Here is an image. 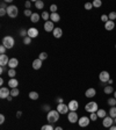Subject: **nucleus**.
<instances>
[{
  "mask_svg": "<svg viewBox=\"0 0 116 130\" xmlns=\"http://www.w3.org/2000/svg\"><path fill=\"white\" fill-rule=\"evenodd\" d=\"M20 35L25 39L26 36H28V30H26V29H21V30H20Z\"/></svg>",
  "mask_w": 116,
  "mask_h": 130,
  "instance_id": "58836bf2",
  "label": "nucleus"
},
{
  "mask_svg": "<svg viewBox=\"0 0 116 130\" xmlns=\"http://www.w3.org/2000/svg\"><path fill=\"white\" fill-rule=\"evenodd\" d=\"M38 20H40V14L33 13V15L30 16V21H31V22L36 23V22H38Z\"/></svg>",
  "mask_w": 116,
  "mask_h": 130,
  "instance_id": "a878e982",
  "label": "nucleus"
},
{
  "mask_svg": "<svg viewBox=\"0 0 116 130\" xmlns=\"http://www.w3.org/2000/svg\"><path fill=\"white\" fill-rule=\"evenodd\" d=\"M108 105L110 106V107H115L116 106V99L115 98H110V99H108Z\"/></svg>",
  "mask_w": 116,
  "mask_h": 130,
  "instance_id": "c85d7f7f",
  "label": "nucleus"
},
{
  "mask_svg": "<svg viewBox=\"0 0 116 130\" xmlns=\"http://www.w3.org/2000/svg\"><path fill=\"white\" fill-rule=\"evenodd\" d=\"M52 33H53V37H56V39H61L62 36H63V30H62V28H59V27L55 28V30H53Z\"/></svg>",
  "mask_w": 116,
  "mask_h": 130,
  "instance_id": "a211bd4d",
  "label": "nucleus"
},
{
  "mask_svg": "<svg viewBox=\"0 0 116 130\" xmlns=\"http://www.w3.org/2000/svg\"><path fill=\"white\" fill-rule=\"evenodd\" d=\"M31 40L33 39H30V37H29V36H26L25 39H23V44H26V45H28V44H30L31 43Z\"/></svg>",
  "mask_w": 116,
  "mask_h": 130,
  "instance_id": "f704fd0d",
  "label": "nucleus"
},
{
  "mask_svg": "<svg viewBox=\"0 0 116 130\" xmlns=\"http://www.w3.org/2000/svg\"><path fill=\"white\" fill-rule=\"evenodd\" d=\"M4 122H5V116H4L3 114H1V115H0V123H1V124H3Z\"/></svg>",
  "mask_w": 116,
  "mask_h": 130,
  "instance_id": "49530a36",
  "label": "nucleus"
},
{
  "mask_svg": "<svg viewBox=\"0 0 116 130\" xmlns=\"http://www.w3.org/2000/svg\"><path fill=\"white\" fill-rule=\"evenodd\" d=\"M85 110L87 113L92 114V113H96L99 110V106H98L96 102H94V101H91V102H87L85 106Z\"/></svg>",
  "mask_w": 116,
  "mask_h": 130,
  "instance_id": "7ed1b4c3",
  "label": "nucleus"
},
{
  "mask_svg": "<svg viewBox=\"0 0 116 130\" xmlns=\"http://www.w3.org/2000/svg\"><path fill=\"white\" fill-rule=\"evenodd\" d=\"M19 93H20V92H19V89H17V88H12L11 89V95L13 98L17 97V95H19Z\"/></svg>",
  "mask_w": 116,
  "mask_h": 130,
  "instance_id": "2f4dec72",
  "label": "nucleus"
},
{
  "mask_svg": "<svg viewBox=\"0 0 116 130\" xmlns=\"http://www.w3.org/2000/svg\"><path fill=\"white\" fill-rule=\"evenodd\" d=\"M56 110L58 112L59 114H69L70 109H69V106L67 105H64V103H58L57 105V109Z\"/></svg>",
  "mask_w": 116,
  "mask_h": 130,
  "instance_id": "423d86ee",
  "label": "nucleus"
},
{
  "mask_svg": "<svg viewBox=\"0 0 116 130\" xmlns=\"http://www.w3.org/2000/svg\"><path fill=\"white\" fill-rule=\"evenodd\" d=\"M67 106H69L70 112H75L78 108H79V102H78L77 100H71Z\"/></svg>",
  "mask_w": 116,
  "mask_h": 130,
  "instance_id": "9b49d317",
  "label": "nucleus"
},
{
  "mask_svg": "<svg viewBox=\"0 0 116 130\" xmlns=\"http://www.w3.org/2000/svg\"><path fill=\"white\" fill-rule=\"evenodd\" d=\"M30 6H31V3H30V1H26V3H25V7H26L27 9L30 8Z\"/></svg>",
  "mask_w": 116,
  "mask_h": 130,
  "instance_id": "a18cd8bd",
  "label": "nucleus"
},
{
  "mask_svg": "<svg viewBox=\"0 0 116 130\" xmlns=\"http://www.w3.org/2000/svg\"><path fill=\"white\" fill-rule=\"evenodd\" d=\"M89 122H91V119L88 116H81L79 119V121H78V124L80 125L81 128H86V127H88Z\"/></svg>",
  "mask_w": 116,
  "mask_h": 130,
  "instance_id": "6e6552de",
  "label": "nucleus"
},
{
  "mask_svg": "<svg viewBox=\"0 0 116 130\" xmlns=\"http://www.w3.org/2000/svg\"><path fill=\"white\" fill-rule=\"evenodd\" d=\"M92 8H93V4L92 3H86L85 4V9L86 11H91Z\"/></svg>",
  "mask_w": 116,
  "mask_h": 130,
  "instance_id": "4c0bfd02",
  "label": "nucleus"
},
{
  "mask_svg": "<svg viewBox=\"0 0 116 130\" xmlns=\"http://www.w3.org/2000/svg\"><path fill=\"white\" fill-rule=\"evenodd\" d=\"M41 130H55V128L52 127V124H44L41 128Z\"/></svg>",
  "mask_w": 116,
  "mask_h": 130,
  "instance_id": "473e14b6",
  "label": "nucleus"
},
{
  "mask_svg": "<svg viewBox=\"0 0 116 130\" xmlns=\"http://www.w3.org/2000/svg\"><path fill=\"white\" fill-rule=\"evenodd\" d=\"M99 79H100V81H101V83L106 84V83H108V81H109V79H111V78H110L109 72L101 71V72H100V75H99Z\"/></svg>",
  "mask_w": 116,
  "mask_h": 130,
  "instance_id": "39448f33",
  "label": "nucleus"
},
{
  "mask_svg": "<svg viewBox=\"0 0 116 130\" xmlns=\"http://www.w3.org/2000/svg\"><path fill=\"white\" fill-rule=\"evenodd\" d=\"M41 16H42V19L45 20V22H47V21H49V19H50V14L48 13V12H43Z\"/></svg>",
  "mask_w": 116,
  "mask_h": 130,
  "instance_id": "7c9ffc66",
  "label": "nucleus"
},
{
  "mask_svg": "<svg viewBox=\"0 0 116 130\" xmlns=\"http://www.w3.org/2000/svg\"><path fill=\"white\" fill-rule=\"evenodd\" d=\"M21 116H22V112L19 110V112L16 113V117H21Z\"/></svg>",
  "mask_w": 116,
  "mask_h": 130,
  "instance_id": "3c124183",
  "label": "nucleus"
},
{
  "mask_svg": "<svg viewBox=\"0 0 116 130\" xmlns=\"http://www.w3.org/2000/svg\"><path fill=\"white\" fill-rule=\"evenodd\" d=\"M89 119H91V121H96L99 117H98V115H96V113H92L91 114V116H89Z\"/></svg>",
  "mask_w": 116,
  "mask_h": 130,
  "instance_id": "ea45409f",
  "label": "nucleus"
},
{
  "mask_svg": "<svg viewBox=\"0 0 116 130\" xmlns=\"http://www.w3.org/2000/svg\"><path fill=\"white\" fill-rule=\"evenodd\" d=\"M50 11L52 13H57V5H51L50 6Z\"/></svg>",
  "mask_w": 116,
  "mask_h": 130,
  "instance_id": "79ce46f5",
  "label": "nucleus"
},
{
  "mask_svg": "<svg viewBox=\"0 0 116 130\" xmlns=\"http://www.w3.org/2000/svg\"><path fill=\"white\" fill-rule=\"evenodd\" d=\"M108 84L110 85V84H113V79H109V81H108Z\"/></svg>",
  "mask_w": 116,
  "mask_h": 130,
  "instance_id": "13d9d810",
  "label": "nucleus"
},
{
  "mask_svg": "<svg viewBox=\"0 0 116 130\" xmlns=\"http://www.w3.org/2000/svg\"><path fill=\"white\" fill-rule=\"evenodd\" d=\"M11 95V91L7 87H1L0 88V98L1 99H7Z\"/></svg>",
  "mask_w": 116,
  "mask_h": 130,
  "instance_id": "9d476101",
  "label": "nucleus"
},
{
  "mask_svg": "<svg viewBox=\"0 0 116 130\" xmlns=\"http://www.w3.org/2000/svg\"><path fill=\"white\" fill-rule=\"evenodd\" d=\"M14 44H15V40L12 36L8 35V36H5L3 39V45L6 47V49H12L14 47Z\"/></svg>",
  "mask_w": 116,
  "mask_h": 130,
  "instance_id": "f03ea898",
  "label": "nucleus"
},
{
  "mask_svg": "<svg viewBox=\"0 0 116 130\" xmlns=\"http://www.w3.org/2000/svg\"><path fill=\"white\" fill-rule=\"evenodd\" d=\"M38 98H40V95H38V93H37V92H35V91L29 92V99H31V100H37Z\"/></svg>",
  "mask_w": 116,
  "mask_h": 130,
  "instance_id": "b1692460",
  "label": "nucleus"
},
{
  "mask_svg": "<svg viewBox=\"0 0 116 130\" xmlns=\"http://www.w3.org/2000/svg\"><path fill=\"white\" fill-rule=\"evenodd\" d=\"M38 58L41 59L42 62H43V61H45V59L48 58V53H47V52H41V53H40V55H38Z\"/></svg>",
  "mask_w": 116,
  "mask_h": 130,
  "instance_id": "72a5a7b5",
  "label": "nucleus"
},
{
  "mask_svg": "<svg viewBox=\"0 0 116 130\" xmlns=\"http://www.w3.org/2000/svg\"><path fill=\"white\" fill-rule=\"evenodd\" d=\"M19 14V8H17L15 5H9L7 7V15H8L11 19H15Z\"/></svg>",
  "mask_w": 116,
  "mask_h": 130,
  "instance_id": "20e7f679",
  "label": "nucleus"
},
{
  "mask_svg": "<svg viewBox=\"0 0 116 130\" xmlns=\"http://www.w3.org/2000/svg\"><path fill=\"white\" fill-rule=\"evenodd\" d=\"M4 72H5V67L1 66V67H0V73H4Z\"/></svg>",
  "mask_w": 116,
  "mask_h": 130,
  "instance_id": "603ef678",
  "label": "nucleus"
},
{
  "mask_svg": "<svg viewBox=\"0 0 116 130\" xmlns=\"http://www.w3.org/2000/svg\"><path fill=\"white\" fill-rule=\"evenodd\" d=\"M17 85H19V81L16 78H11L8 80V86L11 88H17Z\"/></svg>",
  "mask_w": 116,
  "mask_h": 130,
  "instance_id": "f3484780",
  "label": "nucleus"
},
{
  "mask_svg": "<svg viewBox=\"0 0 116 130\" xmlns=\"http://www.w3.org/2000/svg\"><path fill=\"white\" fill-rule=\"evenodd\" d=\"M92 4H93V7H96V8H100L102 6V1L101 0H94Z\"/></svg>",
  "mask_w": 116,
  "mask_h": 130,
  "instance_id": "cd10ccee",
  "label": "nucleus"
},
{
  "mask_svg": "<svg viewBox=\"0 0 116 130\" xmlns=\"http://www.w3.org/2000/svg\"><path fill=\"white\" fill-rule=\"evenodd\" d=\"M95 94H96V91H95V88H93V87H91V88H88V89H86V92H85V97L88 98V99L94 98V97H95Z\"/></svg>",
  "mask_w": 116,
  "mask_h": 130,
  "instance_id": "4468645a",
  "label": "nucleus"
},
{
  "mask_svg": "<svg viewBox=\"0 0 116 130\" xmlns=\"http://www.w3.org/2000/svg\"><path fill=\"white\" fill-rule=\"evenodd\" d=\"M6 14H7V9L0 8V16H4V15H6Z\"/></svg>",
  "mask_w": 116,
  "mask_h": 130,
  "instance_id": "37998d69",
  "label": "nucleus"
},
{
  "mask_svg": "<svg viewBox=\"0 0 116 130\" xmlns=\"http://www.w3.org/2000/svg\"><path fill=\"white\" fill-rule=\"evenodd\" d=\"M109 116L113 117V119L116 117V107H110V109H109Z\"/></svg>",
  "mask_w": 116,
  "mask_h": 130,
  "instance_id": "bb28decb",
  "label": "nucleus"
},
{
  "mask_svg": "<svg viewBox=\"0 0 116 130\" xmlns=\"http://www.w3.org/2000/svg\"><path fill=\"white\" fill-rule=\"evenodd\" d=\"M103 92H105L106 94H111V93L114 94V88H113V86H111V85L106 86L105 88H103Z\"/></svg>",
  "mask_w": 116,
  "mask_h": 130,
  "instance_id": "5701e85b",
  "label": "nucleus"
},
{
  "mask_svg": "<svg viewBox=\"0 0 116 130\" xmlns=\"http://www.w3.org/2000/svg\"><path fill=\"white\" fill-rule=\"evenodd\" d=\"M0 85H4V79H3V78L0 79Z\"/></svg>",
  "mask_w": 116,
  "mask_h": 130,
  "instance_id": "4d7b16f0",
  "label": "nucleus"
},
{
  "mask_svg": "<svg viewBox=\"0 0 116 130\" xmlns=\"http://www.w3.org/2000/svg\"><path fill=\"white\" fill-rule=\"evenodd\" d=\"M55 130H63V128H62V127H56Z\"/></svg>",
  "mask_w": 116,
  "mask_h": 130,
  "instance_id": "5fc2aeb1",
  "label": "nucleus"
},
{
  "mask_svg": "<svg viewBox=\"0 0 116 130\" xmlns=\"http://www.w3.org/2000/svg\"><path fill=\"white\" fill-rule=\"evenodd\" d=\"M101 21H102V22H105V23L109 21V17H108L107 14H102V15H101Z\"/></svg>",
  "mask_w": 116,
  "mask_h": 130,
  "instance_id": "e433bc0d",
  "label": "nucleus"
},
{
  "mask_svg": "<svg viewBox=\"0 0 116 130\" xmlns=\"http://www.w3.org/2000/svg\"><path fill=\"white\" fill-rule=\"evenodd\" d=\"M109 130H116V124L115 125H111V127L109 128Z\"/></svg>",
  "mask_w": 116,
  "mask_h": 130,
  "instance_id": "864d4df0",
  "label": "nucleus"
},
{
  "mask_svg": "<svg viewBox=\"0 0 116 130\" xmlns=\"http://www.w3.org/2000/svg\"><path fill=\"white\" fill-rule=\"evenodd\" d=\"M115 48H116V44H115Z\"/></svg>",
  "mask_w": 116,
  "mask_h": 130,
  "instance_id": "680f3d73",
  "label": "nucleus"
},
{
  "mask_svg": "<svg viewBox=\"0 0 116 130\" xmlns=\"http://www.w3.org/2000/svg\"><path fill=\"white\" fill-rule=\"evenodd\" d=\"M59 115H61V114L58 113L57 110H50L47 115V120H48V122H49V124L56 123V122L59 120Z\"/></svg>",
  "mask_w": 116,
  "mask_h": 130,
  "instance_id": "f257e3e1",
  "label": "nucleus"
},
{
  "mask_svg": "<svg viewBox=\"0 0 116 130\" xmlns=\"http://www.w3.org/2000/svg\"><path fill=\"white\" fill-rule=\"evenodd\" d=\"M7 7H8V6H6L5 1H3V3H1V8H5V9H7Z\"/></svg>",
  "mask_w": 116,
  "mask_h": 130,
  "instance_id": "8fccbe9b",
  "label": "nucleus"
},
{
  "mask_svg": "<svg viewBox=\"0 0 116 130\" xmlns=\"http://www.w3.org/2000/svg\"><path fill=\"white\" fill-rule=\"evenodd\" d=\"M114 98H115V99H116V91L114 92Z\"/></svg>",
  "mask_w": 116,
  "mask_h": 130,
  "instance_id": "bf43d9fd",
  "label": "nucleus"
},
{
  "mask_svg": "<svg viewBox=\"0 0 116 130\" xmlns=\"http://www.w3.org/2000/svg\"><path fill=\"white\" fill-rule=\"evenodd\" d=\"M12 99H13V97H12V95H9V97L7 98V100H8V101H12Z\"/></svg>",
  "mask_w": 116,
  "mask_h": 130,
  "instance_id": "6e6d98bb",
  "label": "nucleus"
},
{
  "mask_svg": "<svg viewBox=\"0 0 116 130\" xmlns=\"http://www.w3.org/2000/svg\"><path fill=\"white\" fill-rule=\"evenodd\" d=\"M42 67V61L40 58L35 59V61L33 62V69L34 70H40Z\"/></svg>",
  "mask_w": 116,
  "mask_h": 130,
  "instance_id": "aec40b11",
  "label": "nucleus"
},
{
  "mask_svg": "<svg viewBox=\"0 0 116 130\" xmlns=\"http://www.w3.org/2000/svg\"><path fill=\"white\" fill-rule=\"evenodd\" d=\"M9 59H11V58H8V56L6 55V53H5V55H0V66L5 67L6 65H8Z\"/></svg>",
  "mask_w": 116,
  "mask_h": 130,
  "instance_id": "f8f14e48",
  "label": "nucleus"
},
{
  "mask_svg": "<svg viewBox=\"0 0 116 130\" xmlns=\"http://www.w3.org/2000/svg\"><path fill=\"white\" fill-rule=\"evenodd\" d=\"M102 125L105 128H110L111 125H114V119L110 116H106L102 121Z\"/></svg>",
  "mask_w": 116,
  "mask_h": 130,
  "instance_id": "1a4fd4ad",
  "label": "nucleus"
},
{
  "mask_svg": "<svg viewBox=\"0 0 116 130\" xmlns=\"http://www.w3.org/2000/svg\"><path fill=\"white\" fill-rule=\"evenodd\" d=\"M108 17H109V20H110V21H114V20L116 19V12H110V13H109V15H108Z\"/></svg>",
  "mask_w": 116,
  "mask_h": 130,
  "instance_id": "c9c22d12",
  "label": "nucleus"
},
{
  "mask_svg": "<svg viewBox=\"0 0 116 130\" xmlns=\"http://www.w3.org/2000/svg\"><path fill=\"white\" fill-rule=\"evenodd\" d=\"M61 20V16H59V14L58 13H51L50 14V21H52L53 23L58 22Z\"/></svg>",
  "mask_w": 116,
  "mask_h": 130,
  "instance_id": "412c9836",
  "label": "nucleus"
},
{
  "mask_svg": "<svg viewBox=\"0 0 116 130\" xmlns=\"http://www.w3.org/2000/svg\"><path fill=\"white\" fill-rule=\"evenodd\" d=\"M23 13H25L26 16H31V15H33V12H31L30 9H25V12H23Z\"/></svg>",
  "mask_w": 116,
  "mask_h": 130,
  "instance_id": "a19ab883",
  "label": "nucleus"
},
{
  "mask_svg": "<svg viewBox=\"0 0 116 130\" xmlns=\"http://www.w3.org/2000/svg\"><path fill=\"white\" fill-rule=\"evenodd\" d=\"M114 123H115V124H116V117H115V119H114Z\"/></svg>",
  "mask_w": 116,
  "mask_h": 130,
  "instance_id": "052dcab7",
  "label": "nucleus"
},
{
  "mask_svg": "<svg viewBox=\"0 0 116 130\" xmlns=\"http://www.w3.org/2000/svg\"><path fill=\"white\" fill-rule=\"evenodd\" d=\"M43 108H44V109H45V110H47V112H48V113H49V112H50V110H51V109H50V107H49V106H48V105L43 106Z\"/></svg>",
  "mask_w": 116,
  "mask_h": 130,
  "instance_id": "09e8293b",
  "label": "nucleus"
},
{
  "mask_svg": "<svg viewBox=\"0 0 116 130\" xmlns=\"http://www.w3.org/2000/svg\"><path fill=\"white\" fill-rule=\"evenodd\" d=\"M6 47H4V45H1V47H0V53H1V55H5V52H6Z\"/></svg>",
  "mask_w": 116,
  "mask_h": 130,
  "instance_id": "c03bdc74",
  "label": "nucleus"
},
{
  "mask_svg": "<svg viewBox=\"0 0 116 130\" xmlns=\"http://www.w3.org/2000/svg\"><path fill=\"white\" fill-rule=\"evenodd\" d=\"M115 107H116V106H115Z\"/></svg>",
  "mask_w": 116,
  "mask_h": 130,
  "instance_id": "e2e57ef3",
  "label": "nucleus"
},
{
  "mask_svg": "<svg viewBox=\"0 0 116 130\" xmlns=\"http://www.w3.org/2000/svg\"><path fill=\"white\" fill-rule=\"evenodd\" d=\"M114 28H115V22L114 21H108V22H106L105 23V29L106 30H108V31H110V30H113Z\"/></svg>",
  "mask_w": 116,
  "mask_h": 130,
  "instance_id": "6ab92c4d",
  "label": "nucleus"
},
{
  "mask_svg": "<svg viewBox=\"0 0 116 130\" xmlns=\"http://www.w3.org/2000/svg\"><path fill=\"white\" fill-rule=\"evenodd\" d=\"M35 7L37 9H43L44 8V3L42 0H37V1H35Z\"/></svg>",
  "mask_w": 116,
  "mask_h": 130,
  "instance_id": "393cba45",
  "label": "nucleus"
},
{
  "mask_svg": "<svg viewBox=\"0 0 116 130\" xmlns=\"http://www.w3.org/2000/svg\"><path fill=\"white\" fill-rule=\"evenodd\" d=\"M96 115L99 119H105V117L107 116V112H106L105 109H99V110L96 112Z\"/></svg>",
  "mask_w": 116,
  "mask_h": 130,
  "instance_id": "4be33fe9",
  "label": "nucleus"
},
{
  "mask_svg": "<svg viewBox=\"0 0 116 130\" xmlns=\"http://www.w3.org/2000/svg\"><path fill=\"white\" fill-rule=\"evenodd\" d=\"M67 120H69V122H71L72 124H73V123H77V122L79 121L77 112H69V114H67Z\"/></svg>",
  "mask_w": 116,
  "mask_h": 130,
  "instance_id": "0eeeda50",
  "label": "nucleus"
},
{
  "mask_svg": "<svg viewBox=\"0 0 116 130\" xmlns=\"http://www.w3.org/2000/svg\"><path fill=\"white\" fill-rule=\"evenodd\" d=\"M17 65H19V61H17L15 57H14V58H11V59H9V62H8L9 69H16Z\"/></svg>",
  "mask_w": 116,
  "mask_h": 130,
  "instance_id": "dca6fc26",
  "label": "nucleus"
},
{
  "mask_svg": "<svg viewBox=\"0 0 116 130\" xmlns=\"http://www.w3.org/2000/svg\"><path fill=\"white\" fill-rule=\"evenodd\" d=\"M56 101H57L58 103H63L64 102V100L62 99V98H57V99H56Z\"/></svg>",
  "mask_w": 116,
  "mask_h": 130,
  "instance_id": "de8ad7c7",
  "label": "nucleus"
},
{
  "mask_svg": "<svg viewBox=\"0 0 116 130\" xmlns=\"http://www.w3.org/2000/svg\"><path fill=\"white\" fill-rule=\"evenodd\" d=\"M28 36L30 37V39H35L38 36V30L36 29V28H29L28 29Z\"/></svg>",
  "mask_w": 116,
  "mask_h": 130,
  "instance_id": "2eb2a0df",
  "label": "nucleus"
},
{
  "mask_svg": "<svg viewBox=\"0 0 116 130\" xmlns=\"http://www.w3.org/2000/svg\"><path fill=\"white\" fill-rule=\"evenodd\" d=\"M7 75H8L11 78H15V76H16V71H15V69H9L8 72H7Z\"/></svg>",
  "mask_w": 116,
  "mask_h": 130,
  "instance_id": "c756f323",
  "label": "nucleus"
},
{
  "mask_svg": "<svg viewBox=\"0 0 116 130\" xmlns=\"http://www.w3.org/2000/svg\"><path fill=\"white\" fill-rule=\"evenodd\" d=\"M44 30L48 31V33L55 30V26H53L52 21H50V20H49V21H47V22L44 23Z\"/></svg>",
  "mask_w": 116,
  "mask_h": 130,
  "instance_id": "ddd939ff",
  "label": "nucleus"
}]
</instances>
